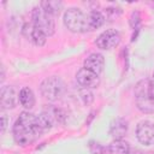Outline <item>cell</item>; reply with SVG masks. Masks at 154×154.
I'll list each match as a JSON object with an SVG mask.
<instances>
[{
	"label": "cell",
	"instance_id": "cell-1",
	"mask_svg": "<svg viewBox=\"0 0 154 154\" xmlns=\"http://www.w3.org/2000/svg\"><path fill=\"white\" fill-rule=\"evenodd\" d=\"M45 130L42 129L38 117L30 112H22L13 125L14 141L20 146H28L36 141Z\"/></svg>",
	"mask_w": 154,
	"mask_h": 154
},
{
	"label": "cell",
	"instance_id": "cell-2",
	"mask_svg": "<svg viewBox=\"0 0 154 154\" xmlns=\"http://www.w3.org/2000/svg\"><path fill=\"white\" fill-rule=\"evenodd\" d=\"M64 24L72 32H84L87 29V14L77 7H71L64 13Z\"/></svg>",
	"mask_w": 154,
	"mask_h": 154
},
{
	"label": "cell",
	"instance_id": "cell-3",
	"mask_svg": "<svg viewBox=\"0 0 154 154\" xmlns=\"http://www.w3.org/2000/svg\"><path fill=\"white\" fill-rule=\"evenodd\" d=\"M40 90L45 99L49 101H55L63 95L65 90V84L61 81V78L57 76H51L42 81L40 85Z\"/></svg>",
	"mask_w": 154,
	"mask_h": 154
},
{
	"label": "cell",
	"instance_id": "cell-4",
	"mask_svg": "<svg viewBox=\"0 0 154 154\" xmlns=\"http://www.w3.org/2000/svg\"><path fill=\"white\" fill-rule=\"evenodd\" d=\"M31 19L32 24L40 29L42 32H45L47 36H52L55 31V24L54 19L51 14H48L41 6L35 7L31 12Z\"/></svg>",
	"mask_w": 154,
	"mask_h": 154
},
{
	"label": "cell",
	"instance_id": "cell-5",
	"mask_svg": "<svg viewBox=\"0 0 154 154\" xmlns=\"http://www.w3.org/2000/svg\"><path fill=\"white\" fill-rule=\"evenodd\" d=\"M120 42V34L118 30L116 29H108L103 32H101L96 41L95 45L97 46V48L100 49H111L114 48L116 46H118V43Z\"/></svg>",
	"mask_w": 154,
	"mask_h": 154
},
{
	"label": "cell",
	"instance_id": "cell-6",
	"mask_svg": "<svg viewBox=\"0 0 154 154\" xmlns=\"http://www.w3.org/2000/svg\"><path fill=\"white\" fill-rule=\"evenodd\" d=\"M136 137L144 146L154 144V124L149 120H142L136 126Z\"/></svg>",
	"mask_w": 154,
	"mask_h": 154
},
{
	"label": "cell",
	"instance_id": "cell-7",
	"mask_svg": "<svg viewBox=\"0 0 154 154\" xmlns=\"http://www.w3.org/2000/svg\"><path fill=\"white\" fill-rule=\"evenodd\" d=\"M76 81L77 83L85 88V89H90V88H96L100 83V78H99V75L87 70L85 67H82L77 71L76 73Z\"/></svg>",
	"mask_w": 154,
	"mask_h": 154
},
{
	"label": "cell",
	"instance_id": "cell-8",
	"mask_svg": "<svg viewBox=\"0 0 154 154\" xmlns=\"http://www.w3.org/2000/svg\"><path fill=\"white\" fill-rule=\"evenodd\" d=\"M83 65L87 70H89V71H91L96 75H100L103 71V67H105L103 55L100 54V53H91L84 59Z\"/></svg>",
	"mask_w": 154,
	"mask_h": 154
},
{
	"label": "cell",
	"instance_id": "cell-9",
	"mask_svg": "<svg viewBox=\"0 0 154 154\" xmlns=\"http://www.w3.org/2000/svg\"><path fill=\"white\" fill-rule=\"evenodd\" d=\"M23 32L25 34V36L36 46L41 47L46 43L47 40V35L45 32H42L40 29H37L32 23L30 24H25L23 28Z\"/></svg>",
	"mask_w": 154,
	"mask_h": 154
},
{
	"label": "cell",
	"instance_id": "cell-10",
	"mask_svg": "<svg viewBox=\"0 0 154 154\" xmlns=\"http://www.w3.org/2000/svg\"><path fill=\"white\" fill-rule=\"evenodd\" d=\"M136 99H154V81L142 79L135 85Z\"/></svg>",
	"mask_w": 154,
	"mask_h": 154
},
{
	"label": "cell",
	"instance_id": "cell-11",
	"mask_svg": "<svg viewBox=\"0 0 154 154\" xmlns=\"http://www.w3.org/2000/svg\"><path fill=\"white\" fill-rule=\"evenodd\" d=\"M1 107L4 109L6 108H13L16 106V101H17V94L13 87L11 85H5L1 88Z\"/></svg>",
	"mask_w": 154,
	"mask_h": 154
},
{
	"label": "cell",
	"instance_id": "cell-12",
	"mask_svg": "<svg viewBox=\"0 0 154 154\" xmlns=\"http://www.w3.org/2000/svg\"><path fill=\"white\" fill-rule=\"evenodd\" d=\"M128 131V122L124 118H116L109 125V135L114 140H122Z\"/></svg>",
	"mask_w": 154,
	"mask_h": 154
},
{
	"label": "cell",
	"instance_id": "cell-13",
	"mask_svg": "<svg viewBox=\"0 0 154 154\" xmlns=\"http://www.w3.org/2000/svg\"><path fill=\"white\" fill-rule=\"evenodd\" d=\"M105 22V17L100 11L93 10L87 14V29L88 31L99 29Z\"/></svg>",
	"mask_w": 154,
	"mask_h": 154
},
{
	"label": "cell",
	"instance_id": "cell-14",
	"mask_svg": "<svg viewBox=\"0 0 154 154\" xmlns=\"http://www.w3.org/2000/svg\"><path fill=\"white\" fill-rule=\"evenodd\" d=\"M18 99H19L20 105L24 108H26V109L32 108L34 105H35V96H34L32 90L29 87H23L20 89L19 95H18Z\"/></svg>",
	"mask_w": 154,
	"mask_h": 154
},
{
	"label": "cell",
	"instance_id": "cell-15",
	"mask_svg": "<svg viewBox=\"0 0 154 154\" xmlns=\"http://www.w3.org/2000/svg\"><path fill=\"white\" fill-rule=\"evenodd\" d=\"M109 154H128L130 152V144L124 140H113L108 146Z\"/></svg>",
	"mask_w": 154,
	"mask_h": 154
},
{
	"label": "cell",
	"instance_id": "cell-16",
	"mask_svg": "<svg viewBox=\"0 0 154 154\" xmlns=\"http://www.w3.org/2000/svg\"><path fill=\"white\" fill-rule=\"evenodd\" d=\"M40 6L52 17L58 16L60 13V11L63 10V2L61 1H42Z\"/></svg>",
	"mask_w": 154,
	"mask_h": 154
},
{
	"label": "cell",
	"instance_id": "cell-17",
	"mask_svg": "<svg viewBox=\"0 0 154 154\" xmlns=\"http://www.w3.org/2000/svg\"><path fill=\"white\" fill-rule=\"evenodd\" d=\"M137 108L147 114L154 113V99H136Z\"/></svg>",
	"mask_w": 154,
	"mask_h": 154
},
{
	"label": "cell",
	"instance_id": "cell-18",
	"mask_svg": "<svg viewBox=\"0 0 154 154\" xmlns=\"http://www.w3.org/2000/svg\"><path fill=\"white\" fill-rule=\"evenodd\" d=\"M79 95H81V99L83 100V102H84L85 105H89V103H90V102L94 100L93 94H91V91H90L89 89L83 88V89L79 91Z\"/></svg>",
	"mask_w": 154,
	"mask_h": 154
},
{
	"label": "cell",
	"instance_id": "cell-19",
	"mask_svg": "<svg viewBox=\"0 0 154 154\" xmlns=\"http://www.w3.org/2000/svg\"><path fill=\"white\" fill-rule=\"evenodd\" d=\"M103 150H105V148L100 143L90 142V152H91V154H103Z\"/></svg>",
	"mask_w": 154,
	"mask_h": 154
},
{
	"label": "cell",
	"instance_id": "cell-20",
	"mask_svg": "<svg viewBox=\"0 0 154 154\" xmlns=\"http://www.w3.org/2000/svg\"><path fill=\"white\" fill-rule=\"evenodd\" d=\"M140 19H141V17H140V13L138 12H132V14H131V19H130V24H131V26H137V24L140 23Z\"/></svg>",
	"mask_w": 154,
	"mask_h": 154
},
{
	"label": "cell",
	"instance_id": "cell-21",
	"mask_svg": "<svg viewBox=\"0 0 154 154\" xmlns=\"http://www.w3.org/2000/svg\"><path fill=\"white\" fill-rule=\"evenodd\" d=\"M6 126H7V117L4 114L1 117V132H4L6 130Z\"/></svg>",
	"mask_w": 154,
	"mask_h": 154
},
{
	"label": "cell",
	"instance_id": "cell-22",
	"mask_svg": "<svg viewBox=\"0 0 154 154\" xmlns=\"http://www.w3.org/2000/svg\"><path fill=\"white\" fill-rule=\"evenodd\" d=\"M128 154H142V153H140V152H137V150H135V152H131V149H130V152H129Z\"/></svg>",
	"mask_w": 154,
	"mask_h": 154
},
{
	"label": "cell",
	"instance_id": "cell-23",
	"mask_svg": "<svg viewBox=\"0 0 154 154\" xmlns=\"http://www.w3.org/2000/svg\"><path fill=\"white\" fill-rule=\"evenodd\" d=\"M142 154H154V152H147V153H142Z\"/></svg>",
	"mask_w": 154,
	"mask_h": 154
},
{
	"label": "cell",
	"instance_id": "cell-24",
	"mask_svg": "<svg viewBox=\"0 0 154 154\" xmlns=\"http://www.w3.org/2000/svg\"><path fill=\"white\" fill-rule=\"evenodd\" d=\"M153 77H154V73H153Z\"/></svg>",
	"mask_w": 154,
	"mask_h": 154
}]
</instances>
